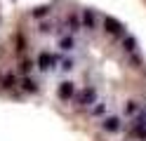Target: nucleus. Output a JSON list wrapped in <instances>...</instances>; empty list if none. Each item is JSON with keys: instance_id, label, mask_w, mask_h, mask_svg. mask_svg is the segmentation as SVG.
<instances>
[{"instance_id": "7ed1b4c3", "label": "nucleus", "mask_w": 146, "mask_h": 141, "mask_svg": "<svg viewBox=\"0 0 146 141\" xmlns=\"http://www.w3.org/2000/svg\"><path fill=\"white\" fill-rule=\"evenodd\" d=\"M59 50L61 52H73L76 50V38L73 35H61L59 38Z\"/></svg>"}, {"instance_id": "0eeeda50", "label": "nucleus", "mask_w": 146, "mask_h": 141, "mask_svg": "<svg viewBox=\"0 0 146 141\" xmlns=\"http://www.w3.org/2000/svg\"><path fill=\"white\" fill-rule=\"evenodd\" d=\"M118 122H120L118 118H104V129H108V132H115L118 127H120Z\"/></svg>"}, {"instance_id": "f257e3e1", "label": "nucleus", "mask_w": 146, "mask_h": 141, "mask_svg": "<svg viewBox=\"0 0 146 141\" xmlns=\"http://www.w3.org/2000/svg\"><path fill=\"white\" fill-rule=\"evenodd\" d=\"M38 64H40V71H45V73H54V71H57V56H54V54L42 52Z\"/></svg>"}, {"instance_id": "f03ea898", "label": "nucleus", "mask_w": 146, "mask_h": 141, "mask_svg": "<svg viewBox=\"0 0 146 141\" xmlns=\"http://www.w3.org/2000/svg\"><path fill=\"white\" fill-rule=\"evenodd\" d=\"M78 103H80V106H85V108L92 106V103H99V101H97V89H94V87H87V89L78 97Z\"/></svg>"}, {"instance_id": "20e7f679", "label": "nucleus", "mask_w": 146, "mask_h": 141, "mask_svg": "<svg viewBox=\"0 0 146 141\" xmlns=\"http://www.w3.org/2000/svg\"><path fill=\"white\" fill-rule=\"evenodd\" d=\"M104 26H108V33H113V35H123V26L118 24L115 19L106 17V19H104Z\"/></svg>"}, {"instance_id": "39448f33", "label": "nucleus", "mask_w": 146, "mask_h": 141, "mask_svg": "<svg viewBox=\"0 0 146 141\" xmlns=\"http://www.w3.org/2000/svg\"><path fill=\"white\" fill-rule=\"evenodd\" d=\"M73 94H76V87H73V82H61V87H59V97L66 101V99H71Z\"/></svg>"}, {"instance_id": "423d86ee", "label": "nucleus", "mask_w": 146, "mask_h": 141, "mask_svg": "<svg viewBox=\"0 0 146 141\" xmlns=\"http://www.w3.org/2000/svg\"><path fill=\"white\" fill-rule=\"evenodd\" d=\"M83 24H85V28H90V31L94 28L97 17H94V12H92V9H85V12H83Z\"/></svg>"}]
</instances>
